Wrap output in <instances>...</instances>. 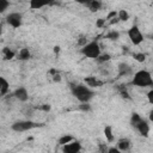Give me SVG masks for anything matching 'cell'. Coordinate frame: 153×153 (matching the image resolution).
I'll list each match as a JSON object with an SVG mask.
<instances>
[{
    "label": "cell",
    "mask_w": 153,
    "mask_h": 153,
    "mask_svg": "<svg viewBox=\"0 0 153 153\" xmlns=\"http://www.w3.org/2000/svg\"><path fill=\"white\" fill-rule=\"evenodd\" d=\"M72 96L79 102V103H90L93 97L96 96V92L93 88L87 86L85 82H75L71 84L69 86Z\"/></svg>",
    "instance_id": "obj_1"
},
{
    "label": "cell",
    "mask_w": 153,
    "mask_h": 153,
    "mask_svg": "<svg viewBox=\"0 0 153 153\" xmlns=\"http://www.w3.org/2000/svg\"><path fill=\"white\" fill-rule=\"evenodd\" d=\"M131 84L136 87H152L153 85V79H152V74L147 69H140L136 71L135 73H133V78H131Z\"/></svg>",
    "instance_id": "obj_2"
},
{
    "label": "cell",
    "mask_w": 153,
    "mask_h": 153,
    "mask_svg": "<svg viewBox=\"0 0 153 153\" xmlns=\"http://www.w3.org/2000/svg\"><path fill=\"white\" fill-rule=\"evenodd\" d=\"M80 53L82 56H85L87 59L96 60L99 56V54L102 53V48H100L99 42L93 39V41H88L85 45L80 47Z\"/></svg>",
    "instance_id": "obj_3"
},
{
    "label": "cell",
    "mask_w": 153,
    "mask_h": 153,
    "mask_svg": "<svg viewBox=\"0 0 153 153\" xmlns=\"http://www.w3.org/2000/svg\"><path fill=\"white\" fill-rule=\"evenodd\" d=\"M39 127H42V123L35 122L31 120H18L12 123L11 129L16 133H24V131H29L31 129L39 128Z\"/></svg>",
    "instance_id": "obj_4"
},
{
    "label": "cell",
    "mask_w": 153,
    "mask_h": 153,
    "mask_svg": "<svg viewBox=\"0 0 153 153\" xmlns=\"http://www.w3.org/2000/svg\"><path fill=\"white\" fill-rule=\"evenodd\" d=\"M127 35H128V38H129V41H130V42H131L134 45H140V44L143 42V39H145V37H143V33L141 32L140 27H139L136 24L131 25V26L128 29V31H127Z\"/></svg>",
    "instance_id": "obj_5"
},
{
    "label": "cell",
    "mask_w": 153,
    "mask_h": 153,
    "mask_svg": "<svg viewBox=\"0 0 153 153\" xmlns=\"http://www.w3.org/2000/svg\"><path fill=\"white\" fill-rule=\"evenodd\" d=\"M6 23L11 27L18 29L23 25V14L20 12H10L6 16Z\"/></svg>",
    "instance_id": "obj_6"
},
{
    "label": "cell",
    "mask_w": 153,
    "mask_h": 153,
    "mask_svg": "<svg viewBox=\"0 0 153 153\" xmlns=\"http://www.w3.org/2000/svg\"><path fill=\"white\" fill-rule=\"evenodd\" d=\"M135 129L137 130V133L140 135L147 137L148 134H149V130H151V121H148V120L142 117V120L135 126Z\"/></svg>",
    "instance_id": "obj_7"
},
{
    "label": "cell",
    "mask_w": 153,
    "mask_h": 153,
    "mask_svg": "<svg viewBox=\"0 0 153 153\" xmlns=\"http://www.w3.org/2000/svg\"><path fill=\"white\" fill-rule=\"evenodd\" d=\"M12 97L16 98V99L19 100V102L25 103V102L29 100V91H27L26 87L19 86V87H17V88L12 92Z\"/></svg>",
    "instance_id": "obj_8"
},
{
    "label": "cell",
    "mask_w": 153,
    "mask_h": 153,
    "mask_svg": "<svg viewBox=\"0 0 153 153\" xmlns=\"http://www.w3.org/2000/svg\"><path fill=\"white\" fill-rule=\"evenodd\" d=\"M61 147H62V152H65V153H78V152H80L82 149L80 141H78L75 139L73 141L61 146Z\"/></svg>",
    "instance_id": "obj_9"
},
{
    "label": "cell",
    "mask_w": 153,
    "mask_h": 153,
    "mask_svg": "<svg viewBox=\"0 0 153 153\" xmlns=\"http://www.w3.org/2000/svg\"><path fill=\"white\" fill-rule=\"evenodd\" d=\"M54 0H29V7L31 10H41L51 5Z\"/></svg>",
    "instance_id": "obj_10"
},
{
    "label": "cell",
    "mask_w": 153,
    "mask_h": 153,
    "mask_svg": "<svg viewBox=\"0 0 153 153\" xmlns=\"http://www.w3.org/2000/svg\"><path fill=\"white\" fill-rule=\"evenodd\" d=\"M117 69H118V76H129V75H133V73H134L131 66L126 62L118 63Z\"/></svg>",
    "instance_id": "obj_11"
},
{
    "label": "cell",
    "mask_w": 153,
    "mask_h": 153,
    "mask_svg": "<svg viewBox=\"0 0 153 153\" xmlns=\"http://www.w3.org/2000/svg\"><path fill=\"white\" fill-rule=\"evenodd\" d=\"M84 82H85L87 86H90L91 88L100 87V86H103V84H104L100 79H98V78L94 76V75H88V76H86L85 80H84Z\"/></svg>",
    "instance_id": "obj_12"
},
{
    "label": "cell",
    "mask_w": 153,
    "mask_h": 153,
    "mask_svg": "<svg viewBox=\"0 0 153 153\" xmlns=\"http://www.w3.org/2000/svg\"><path fill=\"white\" fill-rule=\"evenodd\" d=\"M130 146H131V142L127 137H121L116 142V147H117V149L120 152H127V151H129L130 149Z\"/></svg>",
    "instance_id": "obj_13"
},
{
    "label": "cell",
    "mask_w": 153,
    "mask_h": 153,
    "mask_svg": "<svg viewBox=\"0 0 153 153\" xmlns=\"http://www.w3.org/2000/svg\"><path fill=\"white\" fill-rule=\"evenodd\" d=\"M17 59L20 61H27L31 59V51L29 48H20L19 51L17 53Z\"/></svg>",
    "instance_id": "obj_14"
},
{
    "label": "cell",
    "mask_w": 153,
    "mask_h": 153,
    "mask_svg": "<svg viewBox=\"0 0 153 153\" xmlns=\"http://www.w3.org/2000/svg\"><path fill=\"white\" fill-rule=\"evenodd\" d=\"M103 133H104V136H105V139L109 143H112L115 141V134H114V130H112L111 126H105L104 129H103Z\"/></svg>",
    "instance_id": "obj_15"
},
{
    "label": "cell",
    "mask_w": 153,
    "mask_h": 153,
    "mask_svg": "<svg viewBox=\"0 0 153 153\" xmlns=\"http://www.w3.org/2000/svg\"><path fill=\"white\" fill-rule=\"evenodd\" d=\"M8 92H10V82L4 76H0V96H5Z\"/></svg>",
    "instance_id": "obj_16"
},
{
    "label": "cell",
    "mask_w": 153,
    "mask_h": 153,
    "mask_svg": "<svg viewBox=\"0 0 153 153\" xmlns=\"http://www.w3.org/2000/svg\"><path fill=\"white\" fill-rule=\"evenodd\" d=\"M102 6H103L102 0H91V1L86 5V7H87L91 12H97V11H99V10L102 8Z\"/></svg>",
    "instance_id": "obj_17"
},
{
    "label": "cell",
    "mask_w": 153,
    "mask_h": 153,
    "mask_svg": "<svg viewBox=\"0 0 153 153\" xmlns=\"http://www.w3.org/2000/svg\"><path fill=\"white\" fill-rule=\"evenodd\" d=\"M2 56H4V60H12L13 57H16V51L8 47H5L2 49Z\"/></svg>",
    "instance_id": "obj_18"
},
{
    "label": "cell",
    "mask_w": 153,
    "mask_h": 153,
    "mask_svg": "<svg viewBox=\"0 0 153 153\" xmlns=\"http://www.w3.org/2000/svg\"><path fill=\"white\" fill-rule=\"evenodd\" d=\"M74 139H75V137H74L73 135H71V134H63V135H61V136L59 137L57 142H59L60 146H63V145H66V143L73 141Z\"/></svg>",
    "instance_id": "obj_19"
},
{
    "label": "cell",
    "mask_w": 153,
    "mask_h": 153,
    "mask_svg": "<svg viewBox=\"0 0 153 153\" xmlns=\"http://www.w3.org/2000/svg\"><path fill=\"white\" fill-rule=\"evenodd\" d=\"M110 60H111V55L109 53H100L99 56L96 59V61L99 62V63H105V62H108Z\"/></svg>",
    "instance_id": "obj_20"
},
{
    "label": "cell",
    "mask_w": 153,
    "mask_h": 153,
    "mask_svg": "<svg viewBox=\"0 0 153 153\" xmlns=\"http://www.w3.org/2000/svg\"><path fill=\"white\" fill-rule=\"evenodd\" d=\"M141 120H142V116H141L140 114H137V112H133L131 116H130V126L135 128V126H136Z\"/></svg>",
    "instance_id": "obj_21"
},
{
    "label": "cell",
    "mask_w": 153,
    "mask_h": 153,
    "mask_svg": "<svg viewBox=\"0 0 153 153\" xmlns=\"http://www.w3.org/2000/svg\"><path fill=\"white\" fill-rule=\"evenodd\" d=\"M129 13H128V11L127 10H120L118 12H117V18H118V20H121V22H127L128 19H129Z\"/></svg>",
    "instance_id": "obj_22"
},
{
    "label": "cell",
    "mask_w": 153,
    "mask_h": 153,
    "mask_svg": "<svg viewBox=\"0 0 153 153\" xmlns=\"http://www.w3.org/2000/svg\"><path fill=\"white\" fill-rule=\"evenodd\" d=\"M104 37L108 38V39H111V41H116V39L120 38V32L117 30H110L108 33H105Z\"/></svg>",
    "instance_id": "obj_23"
},
{
    "label": "cell",
    "mask_w": 153,
    "mask_h": 153,
    "mask_svg": "<svg viewBox=\"0 0 153 153\" xmlns=\"http://www.w3.org/2000/svg\"><path fill=\"white\" fill-rule=\"evenodd\" d=\"M10 5H11L10 0H0V13H5L10 7Z\"/></svg>",
    "instance_id": "obj_24"
},
{
    "label": "cell",
    "mask_w": 153,
    "mask_h": 153,
    "mask_svg": "<svg viewBox=\"0 0 153 153\" xmlns=\"http://www.w3.org/2000/svg\"><path fill=\"white\" fill-rule=\"evenodd\" d=\"M118 92H120V94H121L122 98H126V99H130V98H131V97L129 96L128 91H127V87L123 86V85H121V87H118Z\"/></svg>",
    "instance_id": "obj_25"
},
{
    "label": "cell",
    "mask_w": 153,
    "mask_h": 153,
    "mask_svg": "<svg viewBox=\"0 0 153 153\" xmlns=\"http://www.w3.org/2000/svg\"><path fill=\"white\" fill-rule=\"evenodd\" d=\"M134 60H136L137 62H143L146 60V54L145 53H134L133 54Z\"/></svg>",
    "instance_id": "obj_26"
},
{
    "label": "cell",
    "mask_w": 153,
    "mask_h": 153,
    "mask_svg": "<svg viewBox=\"0 0 153 153\" xmlns=\"http://www.w3.org/2000/svg\"><path fill=\"white\" fill-rule=\"evenodd\" d=\"M79 109L84 112H88V111H91V105H90V103H80Z\"/></svg>",
    "instance_id": "obj_27"
},
{
    "label": "cell",
    "mask_w": 153,
    "mask_h": 153,
    "mask_svg": "<svg viewBox=\"0 0 153 153\" xmlns=\"http://www.w3.org/2000/svg\"><path fill=\"white\" fill-rule=\"evenodd\" d=\"M87 42H88L87 37H86V36H81L80 38H78V41H76V44H78L79 47H82V45H85Z\"/></svg>",
    "instance_id": "obj_28"
},
{
    "label": "cell",
    "mask_w": 153,
    "mask_h": 153,
    "mask_svg": "<svg viewBox=\"0 0 153 153\" xmlns=\"http://www.w3.org/2000/svg\"><path fill=\"white\" fill-rule=\"evenodd\" d=\"M105 19H103V18H99V19H97V22H96V26L97 27H104L105 26Z\"/></svg>",
    "instance_id": "obj_29"
},
{
    "label": "cell",
    "mask_w": 153,
    "mask_h": 153,
    "mask_svg": "<svg viewBox=\"0 0 153 153\" xmlns=\"http://www.w3.org/2000/svg\"><path fill=\"white\" fill-rule=\"evenodd\" d=\"M38 109H41V110H43V111H49V110H50V105H49V104H43V105L39 106Z\"/></svg>",
    "instance_id": "obj_30"
},
{
    "label": "cell",
    "mask_w": 153,
    "mask_h": 153,
    "mask_svg": "<svg viewBox=\"0 0 153 153\" xmlns=\"http://www.w3.org/2000/svg\"><path fill=\"white\" fill-rule=\"evenodd\" d=\"M106 152H109V153H118L120 151L117 149V147H110V148L106 149Z\"/></svg>",
    "instance_id": "obj_31"
},
{
    "label": "cell",
    "mask_w": 153,
    "mask_h": 153,
    "mask_svg": "<svg viewBox=\"0 0 153 153\" xmlns=\"http://www.w3.org/2000/svg\"><path fill=\"white\" fill-rule=\"evenodd\" d=\"M152 96H153V90H149V92H148V94H147V97H148V100H149V103H151V104L153 103V99H152Z\"/></svg>",
    "instance_id": "obj_32"
},
{
    "label": "cell",
    "mask_w": 153,
    "mask_h": 153,
    "mask_svg": "<svg viewBox=\"0 0 153 153\" xmlns=\"http://www.w3.org/2000/svg\"><path fill=\"white\" fill-rule=\"evenodd\" d=\"M75 1H76L78 4H80V5H85V6H86L91 0H75Z\"/></svg>",
    "instance_id": "obj_33"
}]
</instances>
